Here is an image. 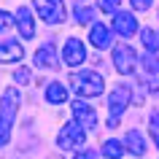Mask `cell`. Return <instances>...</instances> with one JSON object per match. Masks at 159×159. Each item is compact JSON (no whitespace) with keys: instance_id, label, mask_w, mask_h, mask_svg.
Wrapping results in <instances>:
<instances>
[{"instance_id":"obj_3","label":"cell","mask_w":159,"mask_h":159,"mask_svg":"<svg viewBox=\"0 0 159 159\" xmlns=\"http://www.w3.org/2000/svg\"><path fill=\"white\" fill-rule=\"evenodd\" d=\"M86 143V135H84V127L78 124V121H70V124H65L62 127V132H59V138H57V146L59 148H81Z\"/></svg>"},{"instance_id":"obj_10","label":"cell","mask_w":159,"mask_h":159,"mask_svg":"<svg viewBox=\"0 0 159 159\" xmlns=\"http://www.w3.org/2000/svg\"><path fill=\"white\" fill-rule=\"evenodd\" d=\"M35 65L38 67H46V70H57L59 67V59H57V51H54V43H46L35 51Z\"/></svg>"},{"instance_id":"obj_21","label":"cell","mask_w":159,"mask_h":159,"mask_svg":"<svg viewBox=\"0 0 159 159\" xmlns=\"http://www.w3.org/2000/svg\"><path fill=\"white\" fill-rule=\"evenodd\" d=\"M119 3H121V0H97L100 11H105V14H116V11H119Z\"/></svg>"},{"instance_id":"obj_8","label":"cell","mask_w":159,"mask_h":159,"mask_svg":"<svg viewBox=\"0 0 159 159\" xmlns=\"http://www.w3.org/2000/svg\"><path fill=\"white\" fill-rule=\"evenodd\" d=\"M62 59H65V65H70V67L81 65V62L86 59L84 43L78 41V38H70V41H65V49H62Z\"/></svg>"},{"instance_id":"obj_9","label":"cell","mask_w":159,"mask_h":159,"mask_svg":"<svg viewBox=\"0 0 159 159\" xmlns=\"http://www.w3.org/2000/svg\"><path fill=\"white\" fill-rule=\"evenodd\" d=\"M16 108H19V92L16 89H6V92H3V102H0V116L14 124Z\"/></svg>"},{"instance_id":"obj_17","label":"cell","mask_w":159,"mask_h":159,"mask_svg":"<svg viewBox=\"0 0 159 159\" xmlns=\"http://www.w3.org/2000/svg\"><path fill=\"white\" fill-rule=\"evenodd\" d=\"M124 151L127 148H124V143H121V140H105V146H102V154H105L108 159H119Z\"/></svg>"},{"instance_id":"obj_25","label":"cell","mask_w":159,"mask_h":159,"mask_svg":"<svg viewBox=\"0 0 159 159\" xmlns=\"http://www.w3.org/2000/svg\"><path fill=\"white\" fill-rule=\"evenodd\" d=\"M129 3H132L135 8L138 11H148L151 8V3H154V0H129Z\"/></svg>"},{"instance_id":"obj_6","label":"cell","mask_w":159,"mask_h":159,"mask_svg":"<svg viewBox=\"0 0 159 159\" xmlns=\"http://www.w3.org/2000/svg\"><path fill=\"white\" fill-rule=\"evenodd\" d=\"M113 30H116V35H121V38H132V35L138 33V19H135V14L116 11V14H113Z\"/></svg>"},{"instance_id":"obj_23","label":"cell","mask_w":159,"mask_h":159,"mask_svg":"<svg viewBox=\"0 0 159 159\" xmlns=\"http://www.w3.org/2000/svg\"><path fill=\"white\" fill-rule=\"evenodd\" d=\"M14 78H16V84H30V78H33V75H30L27 67H19L16 73H14Z\"/></svg>"},{"instance_id":"obj_16","label":"cell","mask_w":159,"mask_h":159,"mask_svg":"<svg viewBox=\"0 0 159 159\" xmlns=\"http://www.w3.org/2000/svg\"><path fill=\"white\" fill-rule=\"evenodd\" d=\"M140 41H143V46L148 51H159V33L157 30H151V27H146L140 33Z\"/></svg>"},{"instance_id":"obj_13","label":"cell","mask_w":159,"mask_h":159,"mask_svg":"<svg viewBox=\"0 0 159 159\" xmlns=\"http://www.w3.org/2000/svg\"><path fill=\"white\" fill-rule=\"evenodd\" d=\"M16 25H19V33H22L25 41H30V38L35 35V22H33L30 8H19L16 11Z\"/></svg>"},{"instance_id":"obj_2","label":"cell","mask_w":159,"mask_h":159,"mask_svg":"<svg viewBox=\"0 0 159 159\" xmlns=\"http://www.w3.org/2000/svg\"><path fill=\"white\" fill-rule=\"evenodd\" d=\"M33 6L46 25H62L65 22V3L62 0H33Z\"/></svg>"},{"instance_id":"obj_7","label":"cell","mask_w":159,"mask_h":159,"mask_svg":"<svg viewBox=\"0 0 159 159\" xmlns=\"http://www.w3.org/2000/svg\"><path fill=\"white\" fill-rule=\"evenodd\" d=\"M73 116H75V121L84 127V129H94V127H97V111H94L92 105L81 102V100L73 102Z\"/></svg>"},{"instance_id":"obj_11","label":"cell","mask_w":159,"mask_h":159,"mask_svg":"<svg viewBox=\"0 0 159 159\" xmlns=\"http://www.w3.org/2000/svg\"><path fill=\"white\" fill-rule=\"evenodd\" d=\"M89 41H92L94 49H108L111 46V30L100 22H92V30H89Z\"/></svg>"},{"instance_id":"obj_1","label":"cell","mask_w":159,"mask_h":159,"mask_svg":"<svg viewBox=\"0 0 159 159\" xmlns=\"http://www.w3.org/2000/svg\"><path fill=\"white\" fill-rule=\"evenodd\" d=\"M70 86H73V92L78 97H97L102 94L105 89V81H102L100 73H94V70H81V73H75L70 78Z\"/></svg>"},{"instance_id":"obj_5","label":"cell","mask_w":159,"mask_h":159,"mask_svg":"<svg viewBox=\"0 0 159 159\" xmlns=\"http://www.w3.org/2000/svg\"><path fill=\"white\" fill-rule=\"evenodd\" d=\"M129 102H132V92H129V86H116V89L108 94V111H111V116L119 119Z\"/></svg>"},{"instance_id":"obj_4","label":"cell","mask_w":159,"mask_h":159,"mask_svg":"<svg viewBox=\"0 0 159 159\" xmlns=\"http://www.w3.org/2000/svg\"><path fill=\"white\" fill-rule=\"evenodd\" d=\"M135 65H138V54H135L129 46L121 43V46L113 49V67H116L121 75H129V73L135 70Z\"/></svg>"},{"instance_id":"obj_20","label":"cell","mask_w":159,"mask_h":159,"mask_svg":"<svg viewBox=\"0 0 159 159\" xmlns=\"http://www.w3.org/2000/svg\"><path fill=\"white\" fill-rule=\"evenodd\" d=\"M143 67H146V70H148L151 75H157V73H159V59H157V57H154V54L148 51V54L143 57Z\"/></svg>"},{"instance_id":"obj_12","label":"cell","mask_w":159,"mask_h":159,"mask_svg":"<svg viewBox=\"0 0 159 159\" xmlns=\"http://www.w3.org/2000/svg\"><path fill=\"white\" fill-rule=\"evenodd\" d=\"M25 57V49L16 41H0V62H19Z\"/></svg>"},{"instance_id":"obj_14","label":"cell","mask_w":159,"mask_h":159,"mask_svg":"<svg viewBox=\"0 0 159 159\" xmlns=\"http://www.w3.org/2000/svg\"><path fill=\"white\" fill-rule=\"evenodd\" d=\"M124 148L129 151V154H135V157H143V154H146V143H143V135L138 132V129H129V132H127Z\"/></svg>"},{"instance_id":"obj_19","label":"cell","mask_w":159,"mask_h":159,"mask_svg":"<svg viewBox=\"0 0 159 159\" xmlns=\"http://www.w3.org/2000/svg\"><path fill=\"white\" fill-rule=\"evenodd\" d=\"M148 132L154 138V146L159 148V111L157 113H151V121H148Z\"/></svg>"},{"instance_id":"obj_26","label":"cell","mask_w":159,"mask_h":159,"mask_svg":"<svg viewBox=\"0 0 159 159\" xmlns=\"http://www.w3.org/2000/svg\"><path fill=\"white\" fill-rule=\"evenodd\" d=\"M73 159H97V154H94V151H81V154H75Z\"/></svg>"},{"instance_id":"obj_24","label":"cell","mask_w":159,"mask_h":159,"mask_svg":"<svg viewBox=\"0 0 159 159\" xmlns=\"http://www.w3.org/2000/svg\"><path fill=\"white\" fill-rule=\"evenodd\" d=\"M14 25V16H11L8 11H0V30H8Z\"/></svg>"},{"instance_id":"obj_15","label":"cell","mask_w":159,"mask_h":159,"mask_svg":"<svg viewBox=\"0 0 159 159\" xmlns=\"http://www.w3.org/2000/svg\"><path fill=\"white\" fill-rule=\"evenodd\" d=\"M46 97H49V102H54V105H62V102L67 100V89L62 84H49L46 86Z\"/></svg>"},{"instance_id":"obj_18","label":"cell","mask_w":159,"mask_h":159,"mask_svg":"<svg viewBox=\"0 0 159 159\" xmlns=\"http://www.w3.org/2000/svg\"><path fill=\"white\" fill-rule=\"evenodd\" d=\"M75 22H81V25H92L94 22V11L81 6V8H75Z\"/></svg>"},{"instance_id":"obj_22","label":"cell","mask_w":159,"mask_h":159,"mask_svg":"<svg viewBox=\"0 0 159 159\" xmlns=\"http://www.w3.org/2000/svg\"><path fill=\"white\" fill-rule=\"evenodd\" d=\"M8 135H11V121H6V119L0 116V146L8 143Z\"/></svg>"}]
</instances>
